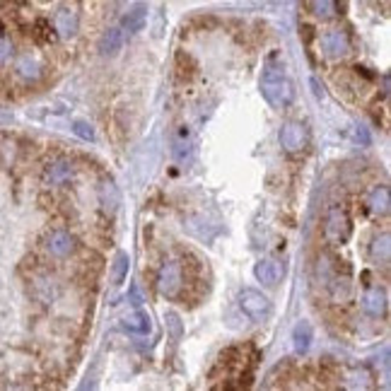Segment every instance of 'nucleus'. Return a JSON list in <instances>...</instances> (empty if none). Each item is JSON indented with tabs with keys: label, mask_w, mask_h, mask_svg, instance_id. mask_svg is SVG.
<instances>
[{
	"label": "nucleus",
	"mask_w": 391,
	"mask_h": 391,
	"mask_svg": "<svg viewBox=\"0 0 391 391\" xmlns=\"http://www.w3.org/2000/svg\"><path fill=\"white\" fill-rule=\"evenodd\" d=\"M261 95L273 109H285L292 102V82L288 80L285 70L276 63H268L261 75Z\"/></svg>",
	"instance_id": "obj_1"
},
{
	"label": "nucleus",
	"mask_w": 391,
	"mask_h": 391,
	"mask_svg": "<svg viewBox=\"0 0 391 391\" xmlns=\"http://www.w3.org/2000/svg\"><path fill=\"white\" fill-rule=\"evenodd\" d=\"M353 51V41L346 29H328L319 36V53L328 60L346 58Z\"/></svg>",
	"instance_id": "obj_2"
},
{
	"label": "nucleus",
	"mask_w": 391,
	"mask_h": 391,
	"mask_svg": "<svg viewBox=\"0 0 391 391\" xmlns=\"http://www.w3.org/2000/svg\"><path fill=\"white\" fill-rule=\"evenodd\" d=\"M350 232H353V223L348 218L346 208L336 205L328 210L326 215V223H323V235L331 244H346L350 240Z\"/></svg>",
	"instance_id": "obj_3"
},
{
	"label": "nucleus",
	"mask_w": 391,
	"mask_h": 391,
	"mask_svg": "<svg viewBox=\"0 0 391 391\" xmlns=\"http://www.w3.org/2000/svg\"><path fill=\"white\" fill-rule=\"evenodd\" d=\"M184 285V268L179 261H164L160 273H157V290L164 297H176Z\"/></svg>",
	"instance_id": "obj_4"
},
{
	"label": "nucleus",
	"mask_w": 391,
	"mask_h": 391,
	"mask_svg": "<svg viewBox=\"0 0 391 391\" xmlns=\"http://www.w3.org/2000/svg\"><path fill=\"white\" fill-rule=\"evenodd\" d=\"M278 138H280V148H283L285 152H290V155L302 152L309 143L307 126H304L302 121H285L283 128H280Z\"/></svg>",
	"instance_id": "obj_5"
},
{
	"label": "nucleus",
	"mask_w": 391,
	"mask_h": 391,
	"mask_svg": "<svg viewBox=\"0 0 391 391\" xmlns=\"http://www.w3.org/2000/svg\"><path fill=\"white\" fill-rule=\"evenodd\" d=\"M240 307L244 309V314L254 321H264L268 314H271V299H268L264 292L247 288L240 292Z\"/></svg>",
	"instance_id": "obj_6"
},
{
	"label": "nucleus",
	"mask_w": 391,
	"mask_h": 391,
	"mask_svg": "<svg viewBox=\"0 0 391 391\" xmlns=\"http://www.w3.org/2000/svg\"><path fill=\"white\" fill-rule=\"evenodd\" d=\"M53 29H56L60 39H73L77 34V29H80V12H77L75 5L73 3L60 5L56 15H53Z\"/></svg>",
	"instance_id": "obj_7"
},
{
	"label": "nucleus",
	"mask_w": 391,
	"mask_h": 391,
	"mask_svg": "<svg viewBox=\"0 0 391 391\" xmlns=\"http://www.w3.org/2000/svg\"><path fill=\"white\" fill-rule=\"evenodd\" d=\"M46 252L53 256V259H68V256L75 252V237L65 230H53L48 232L46 237Z\"/></svg>",
	"instance_id": "obj_8"
},
{
	"label": "nucleus",
	"mask_w": 391,
	"mask_h": 391,
	"mask_svg": "<svg viewBox=\"0 0 391 391\" xmlns=\"http://www.w3.org/2000/svg\"><path fill=\"white\" fill-rule=\"evenodd\" d=\"M360 307H363L365 314L372 316V319H380V316L387 314V309H389L387 292L382 288H368L363 292V297H360Z\"/></svg>",
	"instance_id": "obj_9"
},
{
	"label": "nucleus",
	"mask_w": 391,
	"mask_h": 391,
	"mask_svg": "<svg viewBox=\"0 0 391 391\" xmlns=\"http://www.w3.org/2000/svg\"><path fill=\"white\" fill-rule=\"evenodd\" d=\"M15 73L27 82H36L41 75H44V65L41 60L34 56V53H20L15 60Z\"/></svg>",
	"instance_id": "obj_10"
},
{
	"label": "nucleus",
	"mask_w": 391,
	"mask_h": 391,
	"mask_svg": "<svg viewBox=\"0 0 391 391\" xmlns=\"http://www.w3.org/2000/svg\"><path fill=\"white\" fill-rule=\"evenodd\" d=\"M368 210L375 218H384L389 215L391 210V191L389 186H375L368 196Z\"/></svg>",
	"instance_id": "obj_11"
},
{
	"label": "nucleus",
	"mask_w": 391,
	"mask_h": 391,
	"mask_svg": "<svg viewBox=\"0 0 391 391\" xmlns=\"http://www.w3.org/2000/svg\"><path fill=\"white\" fill-rule=\"evenodd\" d=\"M370 261L377 266H389L391 261V237L389 232H382V235H375V240L370 244Z\"/></svg>",
	"instance_id": "obj_12"
},
{
	"label": "nucleus",
	"mask_w": 391,
	"mask_h": 391,
	"mask_svg": "<svg viewBox=\"0 0 391 391\" xmlns=\"http://www.w3.org/2000/svg\"><path fill=\"white\" fill-rule=\"evenodd\" d=\"M145 22H148V5L136 3L133 8H128L124 20H121V29L128 32V34H138L140 29L145 27Z\"/></svg>",
	"instance_id": "obj_13"
},
{
	"label": "nucleus",
	"mask_w": 391,
	"mask_h": 391,
	"mask_svg": "<svg viewBox=\"0 0 391 391\" xmlns=\"http://www.w3.org/2000/svg\"><path fill=\"white\" fill-rule=\"evenodd\" d=\"M75 169H73V162L70 160H56L46 167V174H44V181L48 186H60L65 184L68 179H73Z\"/></svg>",
	"instance_id": "obj_14"
},
{
	"label": "nucleus",
	"mask_w": 391,
	"mask_h": 391,
	"mask_svg": "<svg viewBox=\"0 0 391 391\" xmlns=\"http://www.w3.org/2000/svg\"><path fill=\"white\" fill-rule=\"evenodd\" d=\"M126 32L121 27H109L100 39V53L102 56H116L124 48Z\"/></svg>",
	"instance_id": "obj_15"
},
{
	"label": "nucleus",
	"mask_w": 391,
	"mask_h": 391,
	"mask_svg": "<svg viewBox=\"0 0 391 391\" xmlns=\"http://www.w3.org/2000/svg\"><path fill=\"white\" fill-rule=\"evenodd\" d=\"M254 276L264 285H278L280 276H283V268H280L276 259H261L259 264L254 266Z\"/></svg>",
	"instance_id": "obj_16"
},
{
	"label": "nucleus",
	"mask_w": 391,
	"mask_h": 391,
	"mask_svg": "<svg viewBox=\"0 0 391 391\" xmlns=\"http://www.w3.org/2000/svg\"><path fill=\"white\" fill-rule=\"evenodd\" d=\"M304 5H307L309 15H314L316 20H336V17L341 15V5L338 0H304Z\"/></svg>",
	"instance_id": "obj_17"
},
{
	"label": "nucleus",
	"mask_w": 391,
	"mask_h": 391,
	"mask_svg": "<svg viewBox=\"0 0 391 391\" xmlns=\"http://www.w3.org/2000/svg\"><path fill=\"white\" fill-rule=\"evenodd\" d=\"M326 290H328V297H331V302H348L350 295H353V280L348 276L341 278L338 271H336V276L328 280Z\"/></svg>",
	"instance_id": "obj_18"
},
{
	"label": "nucleus",
	"mask_w": 391,
	"mask_h": 391,
	"mask_svg": "<svg viewBox=\"0 0 391 391\" xmlns=\"http://www.w3.org/2000/svg\"><path fill=\"white\" fill-rule=\"evenodd\" d=\"M311 338H314V331H311L309 321H299L295 328H292V350L297 355H304L311 346Z\"/></svg>",
	"instance_id": "obj_19"
},
{
	"label": "nucleus",
	"mask_w": 391,
	"mask_h": 391,
	"mask_svg": "<svg viewBox=\"0 0 391 391\" xmlns=\"http://www.w3.org/2000/svg\"><path fill=\"white\" fill-rule=\"evenodd\" d=\"M100 203L104 208V213H109V215H114V213L119 210L121 196H119V188L114 186V181H104L100 186Z\"/></svg>",
	"instance_id": "obj_20"
},
{
	"label": "nucleus",
	"mask_w": 391,
	"mask_h": 391,
	"mask_svg": "<svg viewBox=\"0 0 391 391\" xmlns=\"http://www.w3.org/2000/svg\"><path fill=\"white\" fill-rule=\"evenodd\" d=\"M333 276H336V266H333L331 256L321 254L319 259H316V264H314V280H316V285H323V288H326L328 280H331Z\"/></svg>",
	"instance_id": "obj_21"
},
{
	"label": "nucleus",
	"mask_w": 391,
	"mask_h": 391,
	"mask_svg": "<svg viewBox=\"0 0 391 391\" xmlns=\"http://www.w3.org/2000/svg\"><path fill=\"white\" fill-rule=\"evenodd\" d=\"M121 326L126 328L128 333H138V336H143V333H148L150 331V316L145 314V311H133L131 316H126L124 321H121Z\"/></svg>",
	"instance_id": "obj_22"
},
{
	"label": "nucleus",
	"mask_w": 391,
	"mask_h": 391,
	"mask_svg": "<svg viewBox=\"0 0 391 391\" xmlns=\"http://www.w3.org/2000/svg\"><path fill=\"white\" fill-rule=\"evenodd\" d=\"M128 264H131V259H128V254H116V259H114V271H112V278H114V283L116 285H121L126 280L128 276Z\"/></svg>",
	"instance_id": "obj_23"
},
{
	"label": "nucleus",
	"mask_w": 391,
	"mask_h": 391,
	"mask_svg": "<svg viewBox=\"0 0 391 391\" xmlns=\"http://www.w3.org/2000/svg\"><path fill=\"white\" fill-rule=\"evenodd\" d=\"M73 133H75L77 138L87 140V143H92V140H95V128H92L90 121L75 119V121H73Z\"/></svg>",
	"instance_id": "obj_24"
},
{
	"label": "nucleus",
	"mask_w": 391,
	"mask_h": 391,
	"mask_svg": "<svg viewBox=\"0 0 391 391\" xmlns=\"http://www.w3.org/2000/svg\"><path fill=\"white\" fill-rule=\"evenodd\" d=\"M12 56H15V46H12V41L8 36L0 34V68H5V65L12 60Z\"/></svg>",
	"instance_id": "obj_25"
},
{
	"label": "nucleus",
	"mask_w": 391,
	"mask_h": 391,
	"mask_svg": "<svg viewBox=\"0 0 391 391\" xmlns=\"http://www.w3.org/2000/svg\"><path fill=\"white\" fill-rule=\"evenodd\" d=\"M53 32H56V29H53L46 20H39V22L34 24V36L39 41H48L53 36Z\"/></svg>",
	"instance_id": "obj_26"
},
{
	"label": "nucleus",
	"mask_w": 391,
	"mask_h": 391,
	"mask_svg": "<svg viewBox=\"0 0 391 391\" xmlns=\"http://www.w3.org/2000/svg\"><path fill=\"white\" fill-rule=\"evenodd\" d=\"M167 326H169V331H172V338L179 341L181 338V319H179V314H174V311H167Z\"/></svg>",
	"instance_id": "obj_27"
},
{
	"label": "nucleus",
	"mask_w": 391,
	"mask_h": 391,
	"mask_svg": "<svg viewBox=\"0 0 391 391\" xmlns=\"http://www.w3.org/2000/svg\"><path fill=\"white\" fill-rule=\"evenodd\" d=\"M131 299H133V304H136V307H140V304H143V295H140L138 288H131Z\"/></svg>",
	"instance_id": "obj_28"
}]
</instances>
